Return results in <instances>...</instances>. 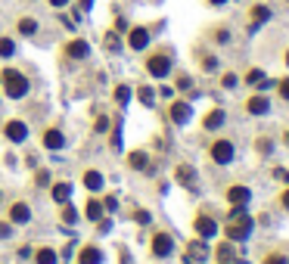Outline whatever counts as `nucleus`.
Here are the masks:
<instances>
[{"label":"nucleus","mask_w":289,"mask_h":264,"mask_svg":"<svg viewBox=\"0 0 289 264\" xmlns=\"http://www.w3.org/2000/svg\"><path fill=\"white\" fill-rule=\"evenodd\" d=\"M280 180H283L286 187H289V171H286V168H283V174H280Z\"/></svg>","instance_id":"nucleus-48"},{"label":"nucleus","mask_w":289,"mask_h":264,"mask_svg":"<svg viewBox=\"0 0 289 264\" xmlns=\"http://www.w3.org/2000/svg\"><path fill=\"white\" fill-rule=\"evenodd\" d=\"M215 41H218V44H230V31H227V28H218V31H215Z\"/></svg>","instance_id":"nucleus-38"},{"label":"nucleus","mask_w":289,"mask_h":264,"mask_svg":"<svg viewBox=\"0 0 289 264\" xmlns=\"http://www.w3.org/2000/svg\"><path fill=\"white\" fill-rule=\"evenodd\" d=\"M87 217H90V221H100V217H103V205L100 202H87Z\"/></svg>","instance_id":"nucleus-33"},{"label":"nucleus","mask_w":289,"mask_h":264,"mask_svg":"<svg viewBox=\"0 0 289 264\" xmlns=\"http://www.w3.org/2000/svg\"><path fill=\"white\" fill-rule=\"evenodd\" d=\"M137 100H140L143 106H156V90L153 87H137Z\"/></svg>","instance_id":"nucleus-23"},{"label":"nucleus","mask_w":289,"mask_h":264,"mask_svg":"<svg viewBox=\"0 0 289 264\" xmlns=\"http://www.w3.org/2000/svg\"><path fill=\"white\" fill-rule=\"evenodd\" d=\"M84 187L87 190H103V174H100V171H87V174H84Z\"/></svg>","instance_id":"nucleus-21"},{"label":"nucleus","mask_w":289,"mask_h":264,"mask_svg":"<svg viewBox=\"0 0 289 264\" xmlns=\"http://www.w3.org/2000/svg\"><path fill=\"white\" fill-rule=\"evenodd\" d=\"M236 84H239V78H236L233 72H227V75H221V87H224V90H236Z\"/></svg>","instance_id":"nucleus-31"},{"label":"nucleus","mask_w":289,"mask_h":264,"mask_svg":"<svg viewBox=\"0 0 289 264\" xmlns=\"http://www.w3.org/2000/svg\"><path fill=\"white\" fill-rule=\"evenodd\" d=\"M44 146H47V149H62L65 146V137L56 131V128H50L47 134H44Z\"/></svg>","instance_id":"nucleus-18"},{"label":"nucleus","mask_w":289,"mask_h":264,"mask_svg":"<svg viewBox=\"0 0 289 264\" xmlns=\"http://www.w3.org/2000/svg\"><path fill=\"white\" fill-rule=\"evenodd\" d=\"M112 146L121 149V124H115V134H112Z\"/></svg>","instance_id":"nucleus-39"},{"label":"nucleus","mask_w":289,"mask_h":264,"mask_svg":"<svg viewBox=\"0 0 289 264\" xmlns=\"http://www.w3.org/2000/svg\"><path fill=\"white\" fill-rule=\"evenodd\" d=\"M283 62H286V68H289V50H286V56H283Z\"/></svg>","instance_id":"nucleus-50"},{"label":"nucleus","mask_w":289,"mask_h":264,"mask_svg":"<svg viewBox=\"0 0 289 264\" xmlns=\"http://www.w3.org/2000/svg\"><path fill=\"white\" fill-rule=\"evenodd\" d=\"M94 6V0H81V9H90Z\"/></svg>","instance_id":"nucleus-46"},{"label":"nucleus","mask_w":289,"mask_h":264,"mask_svg":"<svg viewBox=\"0 0 289 264\" xmlns=\"http://www.w3.org/2000/svg\"><path fill=\"white\" fill-rule=\"evenodd\" d=\"M261 264H289V255H286V252H268Z\"/></svg>","instance_id":"nucleus-26"},{"label":"nucleus","mask_w":289,"mask_h":264,"mask_svg":"<svg viewBox=\"0 0 289 264\" xmlns=\"http://www.w3.org/2000/svg\"><path fill=\"white\" fill-rule=\"evenodd\" d=\"M59 258H56V252L53 249H41L38 255H34V264H56Z\"/></svg>","instance_id":"nucleus-24"},{"label":"nucleus","mask_w":289,"mask_h":264,"mask_svg":"<svg viewBox=\"0 0 289 264\" xmlns=\"http://www.w3.org/2000/svg\"><path fill=\"white\" fill-rule=\"evenodd\" d=\"M9 236V224H0V239H6Z\"/></svg>","instance_id":"nucleus-45"},{"label":"nucleus","mask_w":289,"mask_h":264,"mask_svg":"<svg viewBox=\"0 0 289 264\" xmlns=\"http://www.w3.org/2000/svg\"><path fill=\"white\" fill-rule=\"evenodd\" d=\"M209 156H212L215 165H230L236 158V146H233V140H227V137H218L209 146Z\"/></svg>","instance_id":"nucleus-2"},{"label":"nucleus","mask_w":289,"mask_h":264,"mask_svg":"<svg viewBox=\"0 0 289 264\" xmlns=\"http://www.w3.org/2000/svg\"><path fill=\"white\" fill-rule=\"evenodd\" d=\"M174 180L180 183L183 190H196V187H199V174H196V168H193V165H187V162H183V165H177V171H174Z\"/></svg>","instance_id":"nucleus-9"},{"label":"nucleus","mask_w":289,"mask_h":264,"mask_svg":"<svg viewBox=\"0 0 289 264\" xmlns=\"http://www.w3.org/2000/svg\"><path fill=\"white\" fill-rule=\"evenodd\" d=\"M34 31H38V22H34V19H22V22H19V34H25V38H31Z\"/></svg>","instance_id":"nucleus-30"},{"label":"nucleus","mask_w":289,"mask_h":264,"mask_svg":"<svg viewBox=\"0 0 289 264\" xmlns=\"http://www.w3.org/2000/svg\"><path fill=\"white\" fill-rule=\"evenodd\" d=\"M264 78H268V75H264V68H249V72H246V84L255 87L258 81H264Z\"/></svg>","instance_id":"nucleus-28"},{"label":"nucleus","mask_w":289,"mask_h":264,"mask_svg":"<svg viewBox=\"0 0 289 264\" xmlns=\"http://www.w3.org/2000/svg\"><path fill=\"white\" fill-rule=\"evenodd\" d=\"M190 87H193V81H190L187 75H180V78H177V90H190Z\"/></svg>","instance_id":"nucleus-40"},{"label":"nucleus","mask_w":289,"mask_h":264,"mask_svg":"<svg viewBox=\"0 0 289 264\" xmlns=\"http://www.w3.org/2000/svg\"><path fill=\"white\" fill-rule=\"evenodd\" d=\"M159 97H165V100H171V97H174V87H159Z\"/></svg>","instance_id":"nucleus-42"},{"label":"nucleus","mask_w":289,"mask_h":264,"mask_svg":"<svg viewBox=\"0 0 289 264\" xmlns=\"http://www.w3.org/2000/svg\"><path fill=\"white\" fill-rule=\"evenodd\" d=\"M62 224H68V227L78 224V211L72 209V205H65V209H62Z\"/></svg>","instance_id":"nucleus-34"},{"label":"nucleus","mask_w":289,"mask_h":264,"mask_svg":"<svg viewBox=\"0 0 289 264\" xmlns=\"http://www.w3.org/2000/svg\"><path fill=\"white\" fill-rule=\"evenodd\" d=\"M146 72L153 78H168L171 75V56L168 53H153L146 59Z\"/></svg>","instance_id":"nucleus-7"},{"label":"nucleus","mask_w":289,"mask_h":264,"mask_svg":"<svg viewBox=\"0 0 289 264\" xmlns=\"http://www.w3.org/2000/svg\"><path fill=\"white\" fill-rule=\"evenodd\" d=\"M118 47H121V44H118V34H106V50H112V53H115Z\"/></svg>","instance_id":"nucleus-37"},{"label":"nucleus","mask_w":289,"mask_h":264,"mask_svg":"<svg viewBox=\"0 0 289 264\" xmlns=\"http://www.w3.org/2000/svg\"><path fill=\"white\" fill-rule=\"evenodd\" d=\"M78 264H103V252L94 246H84L78 252Z\"/></svg>","instance_id":"nucleus-17"},{"label":"nucleus","mask_w":289,"mask_h":264,"mask_svg":"<svg viewBox=\"0 0 289 264\" xmlns=\"http://www.w3.org/2000/svg\"><path fill=\"white\" fill-rule=\"evenodd\" d=\"M193 230H196V236H202V239H215L218 236V230H221V227H218V221L212 214H205V211H199L193 217Z\"/></svg>","instance_id":"nucleus-5"},{"label":"nucleus","mask_w":289,"mask_h":264,"mask_svg":"<svg viewBox=\"0 0 289 264\" xmlns=\"http://www.w3.org/2000/svg\"><path fill=\"white\" fill-rule=\"evenodd\" d=\"M255 230V217L249 214V205H230V214H227V227H224V236L230 243H246Z\"/></svg>","instance_id":"nucleus-1"},{"label":"nucleus","mask_w":289,"mask_h":264,"mask_svg":"<svg viewBox=\"0 0 289 264\" xmlns=\"http://www.w3.org/2000/svg\"><path fill=\"white\" fill-rule=\"evenodd\" d=\"M168 118L183 128V124H190V118H193V106L187 100H174V103H171V109H168Z\"/></svg>","instance_id":"nucleus-8"},{"label":"nucleus","mask_w":289,"mask_h":264,"mask_svg":"<svg viewBox=\"0 0 289 264\" xmlns=\"http://www.w3.org/2000/svg\"><path fill=\"white\" fill-rule=\"evenodd\" d=\"M280 205H283V211H289V187H283L280 193Z\"/></svg>","instance_id":"nucleus-41"},{"label":"nucleus","mask_w":289,"mask_h":264,"mask_svg":"<svg viewBox=\"0 0 289 264\" xmlns=\"http://www.w3.org/2000/svg\"><path fill=\"white\" fill-rule=\"evenodd\" d=\"M149 249H153L156 258H168L171 252H174V239H171V233H156L153 243H149Z\"/></svg>","instance_id":"nucleus-11"},{"label":"nucleus","mask_w":289,"mask_h":264,"mask_svg":"<svg viewBox=\"0 0 289 264\" xmlns=\"http://www.w3.org/2000/svg\"><path fill=\"white\" fill-rule=\"evenodd\" d=\"M9 221H13V224H28L31 221V209L25 202H16L13 209H9Z\"/></svg>","instance_id":"nucleus-16"},{"label":"nucleus","mask_w":289,"mask_h":264,"mask_svg":"<svg viewBox=\"0 0 289 264\" xmlns=\"http://www.w3.org/2000/svg\"><path fill=\"white\" fill-rule=\"evenodd\" d=\"M115 100H118V106H128V103H131V87L118 84V87H115Z\"/></svg>","instance_id":"nucleus-25"},{"label":"nucleus","mask_w":289,"mask_h":264,"mask_svg":"<svg viewBox=\"0 0 289 264\" xmlns=\"http://www.w3.org/2000/svg\"><path fill=\"white\" fill-rule=\"evenodd\" d=\"M68 196H72V183H56L53 187V199L56 202H68Z\"/></svg>","instance_id":"nucleus-22"},{"label":"nucleus","mask_w":289,"mask_h":264,"mask_svg":"<svg viewBox=\"0 0 289 264\" xmlns=\"http://www.w3.org/2000/svg\"><path fill=\"white\" fill-rule=\"evenodd\" d=\"M115 31H128V22H124V19H115Z\"/></svg>","instance_id":"nucleus-44"},{"label":"nucleus","mask_w":289,"mask_h":264,"mask_svg":"<svg viewBox=\"0 0 289 264\" xmlns=\"http://www.w3.org/2000/svg\"><path fill=\"white\" fill-rule=\"evenodd\" d=\"M242 109H246V115H252V118H264V115H271V97L268 94H258V90H255V94H252L246 103H242Z\"/></svg>","instance_id":"nucleus-4"},{"label":"nucleus","mask_w":289,"mask_h":264,"mask_svg":"<svg viewBox=\"0 0 289 264\" xmlns=\"http://www.w3.org/2000/svg\"><path fill=\"white\" fill-rule=\"evenodd\" d=\"M134 221H137V224H143V227H146L149 221H153V214H149L146 209H140V211H137V214H134Z\"/></svg>","instance_id":"nucleus-36"},{"label":"nucleus","mask_w":289,"mask_h":264,"mask_svg":"<svg viewBox=\"0 0 289 264\" xmlns=\"http://www.w3.org/2000/svg\"><path fill=\"white\" fill-rule=\"evenodd\" d=\"M106 128H109V118L100 115V118H97V131H106Z\"/></svg>","instance_id":"nucleus-43"},{"label":"nucleus","mask_w":289,"mask_h":264,"mask_svg":"<svg viewBox=\"0 0 289 264\" xmlns=\"http://www.w3.org/2000/svg\"><path fill=\"white\" fill-rule=\"evenodd\" d=\"M255 149H258L261 156H271V153H274V140H271V137H258V140H255Z\"/></svg>","instance_id":"nucleus-27"},{"label":"nucleus","mask_w":289,"mask_h":264,"mask_svg":"<svg viewBox=\"0 0 289 264\" xmlns=\"http://www.w3.org/2000/svg\"><path fill=\"white\" fill-rule=\"evenodd\" d=\"M6 137H9V140H13V143H25L28 140V128H25V121H6Z\"/></svg>","instance_id":"nucleus-14"},{"label":"nucleus","mask_w":289,"mask_h":264,"mask_svg":"<svg viewBox=\"0 0 289 264\" xmlns=\"http://www.w3.org/2000/svg\"><path fill=\"white\" fill-rule=\"evenodd\" d=\"M227 202L230 205H249L252 202V187H246V183H230L227 187Z\"/></svg>","instance_id":"nucleus-10"},{"label":"nucleus","mask_w":289,"mask_h":264,"mask_svg":"<svg viewBox=\"0 0 289 264\" xmlns=\"http://www.w3.org/2000/svg\"><path fill=\"white\" fill-rule=\"evenodd\" d=\"M209 261V239H193V243L187 246V252H183V264H205Z\"/></svg>","instance_id":"nucleus-6"},{"label":"nucleus","mask_w":289,"mask_h":264,"mask_svg":"<svg viewBox=\"0 0 289 264\" xmlns=\"http://www.w3.org/2000/svg\"><path fill=\"white\" fill-rule=\"evenodd\" d=\"M249 16H252V28H258V25H264V22H271V6H264V3H255L249 9Z\"/></svg>","instance_id":"nucleus-15"},{"label":"nucleus","mask_w":289,"mask_h":264,"mask_svg":"<svg viewBox=\"0 0 289 264\" xmlns=\"http://www.w3.org/2000/svg\"><path fill=\"white\" fill-rule=\"evenodd\" d=\"M50 3H53L56 9H59V6H65V3H68V0H50Z\"/></svg>","instance_id":"nucleus-47"},{"label":"nucleus","mask_w":289,"mask_h":264,"mask_svg":"<svg viewBox=\"0 0 289 264\" xmlns=\"http://www.w3.org/2000/svg\"><path fill=\"white\" fill-rule=\"evenodd\" d=\"M218 65H221V62H218V56H202V72L205 75H215Z\"/></svg>","instance_id":"nucleus-29"},{"label":"nucleus","mask_w":289,"mask_h":264,"mask_svg":"<svg viewBox=\"0 0 289 264\" xmlns=\"http://www.w3.org/2000/svg\"><path fill=\"white\" fill-rule=\"evenodd\" d=\"M3 84H6V94L13 100H22L28 94V78L22 72H16V68H6V72H3Z\"/></svg>","instance_id":"nucleus-3"},{"label":"nucleus","mask_w":289,"mask_h":264,"mask_svg":"<svg viewBox=\"0 0 289 264\" xmlns=\"http://www.w3.org/2000/svg\"><path fill=\"white\" fill-rule=\"evenodd\" d=\"M128 47H131V50H146V47H149V31L140 28V25L131 28V31H128Z\"/></svg>","instance_id":"nucleus-12"},{"label":"nucleus","mask_w":289,"mask_h":264,"mask_svg":"<svg viewBox=\"0 0 289 264\" xmlns=\"http://www.w3.org/2000/svg\"><path fill=\"white\" fill-rule=\"evenodd\" d=\"M65 53L72 56V59H84V56L90 53V47H87V41H72V44L65 47Z\"/></svg>","instance_id":"nucleus-19"},{"label":"nucleus","mask_w":289,"mask_h":264,"mask_svg":"<svg viewBox=\"0 0 289 264\" xmlns=\"http://www.w3.org/2000/svg\"><path fill=\"white\" fill-rule=\"evenodd\" d=\"M283 140H286V146H289V128H286V134H283Z\"/></svg>","instance_id":"nucleus-51"},{"label":"nucleus","mask_w":289,"mask_h":264,"mask_svg":"<svg viewBox=\"0 0 289 264\" xmlns=\"http://www.w3.org/2000/svg\"><path fill=\"white\" fill-rule=\"evenodd\" d=\"M209 3H212V6H224V3H227V0H209Z\"/></svg>","instance_id":"nucleus-49"},{"label":"nucleus","mask_w":289,"mask_h":264,"mask_svg":"<svg viewBox=\"0 0 289 264\" xmlns=\"http://www.w3.org/2000/svg\"><path fill=\"white\" fill-rule=\"evenodd\" d=\"M128 165H131L134 171H146V165H149V156L143 153V149H137V153H131V156H128Z\"/></svg>","instance_id":"nucleus-20"},{"label":"nucleus","mask_w":289,"mask_h":264,"mask_svg":"<svg viewBox=\"0 0 289 264\" xmlns=\"http://www.w3.org/2000/svg\"><path fill=\"white\" fill-rule=\"evenodd\" d=\"M16 53V44L9 38H0V56H13Z\"/></svg>","instance_id":"nucleus-35"},{"label":"nucleus","mask_w":289,"mask_h":264,"mask_svg":"<svg viewBox=\"0 0 289 264\" xmlns=\"http://www.w3.org/2000/svg\"><path fill=\"white\" fill-rule=\"evenodd\" d=\"M274 87H277V94H280V100L289 103V78H280V81H277Z\"/></svg>","instance_id":"nucleus-32"},{"label":"nucleus","mask_w":289,"mask_h":264,"mask_svg":"<svg viewBox=\"0 0 289 264\" xmlns=\"http://www.w3.org/2000/svg\"><path fill=\"white\" fill-rule=\"evenodd\" d=\"M224 124H227V112H224V109H212L209 115L202 118V128H205V131H221Z\"/></svg>","instance_id":"nucleus-13"}]
</instances>
